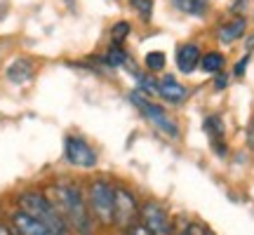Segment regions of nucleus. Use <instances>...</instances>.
<instances>
[{
	"mask_svg": "<svg viewBox=\"0 0 254 235\" xmlns=\"http://www.w3.org/2000/svg\"><path fill=\"white\" fill-rule=\"evenodd\" d=\"M57 198H59L57 207L62 209L66 224L71 226V233H75V235L94 233V226H92V219H90V205L85 202L82 190L75 183H62V186H57Z\"/></svg>",
	"mask_w": 254,
	"mask_h": 235,
	"instance_id": "1",
	"label": "nucleus"
},
{
	"mask_svg": "<svg viewBox=\"0 0 254 235\" xmlns=\"http://www.w3.org/2000/svg\"><path fill=\"white\" fill-rule=\"evenodd\" d=\"M19 209L38 219L40 224H45L55 235H71V226L66 224L62 209L57 207L52 200L38 193V190H26L19 195Z\"/></svg>",
	"mask_w": 254,
	"mask_h": 235,
	"instance_id": "2",
	"label": "nucleus"
},
{
	"mask_svg": "<svg viewBox=\"0 0 254 235\" xmlns=\"http://www.w3.org/2000/svg\"><path fill=\"white\" fill-rule=\"evenodd\" d=\"M129 101L134 104L136 109H139V113H141V116H144L146 120H148L158 132H160V134L170 136V139H177V136H179V125H177L172 118L165 113L163 106H158L155 101H151L144 92L134 90L132 94H129Z\"/></svg>",
	"mask_w": 254,
	"mask_h": 235,
	"instance_id": "3",
	"label": "nucleus"
},
{
	"mask_svg": "<svg viewBox=\"0 0 254 235\" xmlns=\"http://www.w3.org/2000/svg\"><path fill=\"white\" fill-rule=\"evenodd\" d=\"M87 202L90 212L99 219V224L109 226L113 224V209H116V193L106 179H94L87 190Z\"/></svg>",
	"mask_w": 254,
	"mask_h": 235,
	"instance_id": "4",
	"label": "nucleus"
},
{
	"mask_svg": "<svg viewBox=\"0 0 254 235\" xmlns=\"http://www.w3.org/2000/svg\"><path fill=\"white\" fill-rule=\"evenodd\" d=\"M113 193H116V209H113V224L123 231H129V228L136 224V219L141 217V207L136 198L125 188V186H113Z\"/></svg>",
	"mask_w": 254,
	"mask_h": 235,
	"instance_id": "5",
	"label": "nucleus"
},
{
	"mask_svg": "<svg viewBox=\"0 0 254 235\" xmlns=\"http://www.w3.org/2000/svg\"><path fill=\"white\" fill-rule=\"evenodd\" d=\"M64 155L73 167H80V170H92L99 160L97 151L80 136H66L64 139Z\"/></svg>",
	"mask_w": 254,
	"mask_h": 235,
	"instance_id": "6",
	"label": "nucleus"
},
{
	"mask_svg": "<svg viewBox=\"0 0 254 235\" xmlns=\"http://www.w3.org/2000/svg\"><path fill=\"white\" fill-rule=\"evenodd\" d=\"M141 221L146 224V228L151 231V235H172V219L167 214V209L160 202L148 200L141 207Z\"/></svg>",
	"mask_w": 254,
	"mask_h": 235,
	"instance_id": "7",
	"label": "nucleus"
},
{
	"mask_svg": "<svg viewBox=\"0 0 254 235\" xmlns=\"http://www.w3.org/2000/svg\"><path fill=\"white\" fill-rule=\"evenodd\" d=\"M12 228H14L17 235H55L45 224H40L38 219H33L31 214L21 212V209L12 214Z\"/></svg>",
	"mask_w": 254,
	"mask_h": 235,
	"instance_id": "8",
	"label": "nucleus"
},
{
	"mask_svg": "<svg viewBox=\"0 0 254 235\" xmlns=\"http://www.w3.org/2000/svg\"><path fill=\"white\" fill-rule=\"evenodd\" d=\"M33 61L26 59V57H17L14 61L7 63V68H5V78H7L12 85H26L31 78H33Z\"/></svg>",
	"mask_w": 254,
	"mask_h": 235,
	"instance_id": "9",
	"label": "nucleus"
},
{
	"mask_svg": "<svg viewBox=\"0 0 254 235\" xmlns=\"http://www.w3.org/2000/svg\"><path fill=\"white\" fill-rule=\"evenodd\" d=\"M158 97H163L170 104H184V101L189 99V90L177 78L165 75L163 80H158Z\"/></svg>",
	"mask_w": 254,
	"mask_h": 235,
	"instance_id": "10",
	"label": "nucleus"
},
{
	"mask_svg": "<svg viewBox=\"0 0 254 235\" xmlns=\"http://www.w3.org/2000/svg\"><path fill=\"white\" fill-rule=\"evenodd\" d=\"M200 66V47L195 43H184L177 50V68L184 75H190Z\"/></svg>",
	"mask_w": 254,
	"mask_h": 235,
	"instance_id": "11",
	"label": "nucleus"
},
{
	"mask_svg": "<svg viewBox=\"0 0 254 235\" xmlns=\"http://www.w3.org/2000/svg\"><path fill=\"white\" fill-rule=\"evenodd\" d=\"M247 31V19L245 17H236L226 21V24H221L217 28V38L219 43H224V45H231V43H236L238 38H243Z\"/></svg>",
	"mask_w": 254,
	"mask_h": 235,
	"instance_id": "12",
	"label": "nucleus"
},
{
	"mask_svg": "<svg viewBox=\"0 0 254 235\" xmlns=\"http://www.w3.org/2000/svg\"><path fill=\"white\" fill-rule=\"evenodd\" d=\"M205 132H207L209 141H212V146H214V153L226 155V144H224V122H221V118L209 116L207 120H205Z\"/></svg>",
	"mask_w": 254,
	"mask_h": 235,
	"instance_id": "13",
	"label": "nucleus"
},
{
	"mask_svg": "<svg viewBox=\"0 0 254 235\" xmlns=\"http://www.w3.org/2000/svg\"><path fill=\"white\" fill-rule=\"evenodd\" d=\"M172 5L177 12L189 14V17H205L209 12V0H172Z\"/></svg>",
	"mask_w": 254,
	"mask_h": 235,
	"instance_id": "14",
	"label": "nucleus"
},
{
	"mask_svg": "<svg viewBox=\"0 0 254 235\" xmlns=\"http://www.w3.org/2000/svg\"><path fill=\"white\" fill-rule=\"evenodd\" d=\"M104 61L109 63L111 68H118V66H125L127 61H129V55H127V50L123 45H113L109 47V52L104 55Z\"/></svg>",
	"mask_w": 254,
	"mask_h": 235,
	"instance_id": "15",
	"label": "nucleus"
},
{
	"mask_svg": "<svg viewBox=\"0 0 254 235\" xmlns=\"http://www.w3.org/2000/svg\"><path fill=\"white\" fill-rule=\"evenodd\" d=\"M200 68L205 73H219L224 68V55H219V52H207V55L200 57Z\"/></svg>",
	"mask_w": 254,
	"mask_h": 235,
	"instance_id": "16",
	"label": "nucleus"
},
{
	"mask_svg": "<svg viewBox=\"0 0 254 235\" xmlns=\"http://www.w3.org/2000/svg\"><path fill=\"white\" fill-rule=\"evenodd\" d=\"M136 85H139V92H144L146 97H158V80L151 78V75H141V73H134Z\"/></svg>",
	"mask_w": 254,
	"mask_h": 235,
	"instance_id": "17",
	"label": "nucleus"
},
{
	"mask_svg": "<svg viewBox=\"0 0 254 235\" xmlns=\"http://www.w3.org/2000/svg\"><path fill=\"white\" fill-rule=\"evenodd\" d=\"M129 5L136 9V14L144 21H151V17H153V0H129Z\"/></svg>",
	"mask_w": 254,
	"mask_h": 235,
	"instance_id": "18",
	"label": "nucleus"
},
{
	"mask_svg": "<svg viewBox=\"0 0 254 235\" xmlns=\"http://www.w3.org/2000/svg\"><path fill=\"white\" fill-rule=\"evenodd\" d=\"M144 63H146V68H148V71H163L165 63H167V59H165L163 52H158V50H155V52H148V55H146Z\"/></svg>",
	"mask_w": 254,
	"mask_h": 235,
	"instance_id": "19",
	"label": "nucleus"
},
{
	"mask_svg": "<svg viewBox=\"0 0 254 235\" xmlns=\"http://www.w3.org/2000/svg\"><path fill=\"white\" fill-rule=\"evenodd\" d=\"M127 33H129V24H127V21H118L116 26L111 28V36H113V43H116V45H120V43L125 40Z\"/></svg>",
	"mask_w": 254,
	"mask_h": 235,
	"instance_id": "20",
	"label": "nucleus"
},
{
	"mask_svg": "<svg viewBox=\"0 0 254 235\" xmlns=\"http://www.w3.org/2000/svg\"><path fill=\"white\" fill-rule=\"evenodd\" d=\"M247 63H250V52H247V55H245V57H243V59H240V61L236 63V68H233V73H236L238 78H243V75H245Z\"/></svg>",
	"mask_w": 254,
	"mask_h": 235,
	"instance_id": "21",
	"label": "nucleus"
},
{
	"mask_svg": "<svg viewBox=\"0 0 254 235\" xmlns=\"http://www.w3.org/2000/svg\"><path fill=\"white\" fill-rule=\"evenodd\" d=\"M214 75H217V78H214V90H224V87H226L228 85V75L226 73H214Z\"/></svg>",
	"mask_w": 254,
	"mask_h": 235,
	"instance_id": "22",
	"label": "nucleus"
},
{
	"mask_svg": "<svg viewBox=\"0 0 254 235\" xmlns=\"http://www.w3.org/2000/svg\"><path fill=\"white\" fill-rule=\"evenodd\" d=\"M127 233H129V235H151V231H148V228H146V224L141 221V224H134V226L129 228Z\"/></svg>",
	"mask_w": 254,
	"mask_h": 235,
	"instance_id": "23",
	"label": "nucleus"
},
{
	"mask_svg": "<svg viewBox=\"0 0 254 235\" xmlns=\"http://www.w3.org/2000/svg\"><path fill=\"white\" fill-rule=\"evenodd\" d=\"M0 235H14V233H12V231L5 226V224H0Z\"/></svg>",
	"mask_w": 254,
	"mask_h": 235,
	"instance_id": "24",
	"label": "nucleus"
},
{
	"mask_svg": "<svg viewBox=\"0 0 254 235\" xmlns=\"http://www.w3.org/2000/svg\"><path fill=\"white\" fill-rule=\"evenodd\" d=\"M252 50H254V36L247 40V52H252Z\"/></svg>",
	"mask_w": 254,
	"mask_h": 235,
	"instance_id": "25",
	"label": "nucleus"
}]
</instances>
